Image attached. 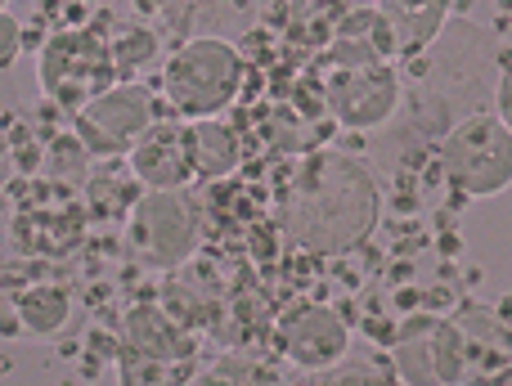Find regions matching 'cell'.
Returning <instances> with one entry per match:
<instances>
[{
  "instance_id": "6da1fadb",
  "label": "cell",
  "mask_w": 512,
  "mask_h": 386,
  "mask_svg": "<svg viewBox=\"0 0 512 386\" xmlns=\"http://www.w3.org/2000/svg\"><path fill=\"white\" fill-rule=\"evenodd\" d=\"M378 185L351 153H315L283 193V229L306 252L337 256L360 247L378 225Z\"/></svg>"
},
{
  "instance_id": "7a4b0ae2",
  "label": "cell",
  "mask_w": 512,
  "mask_h": 386,
  "mask_svg": "<svg viewBox=\"0 0 512 386\" xmlns=\"http://www.w3.org/2000/svg\"><path fill=\"white\" fill-rule=\"evenodd\" d=\"M243 86V59L221 36H198L180 45L171 63L162 68V90L180 117H221L239 99Z\"/></svg>"
},
{
  "instance_id": "3957f363",
  "label": "cell",
  "mask_w": 512,
  "mask_h": 386,
  "mask_svg": "<svg viewBox=\"0 0 512 386\" xmlns=\"http://www.w3.org/2000/svg\"><path fill=\"white\" fill-rule=\"evenodd\" d=\"M441 171L463 198H495L512 185V131L495 113L463 117L441 140Z\"/></svg>"
},
{
  "instance_id": "277c9868",
  "label": "cell",
  "mask_w": 512,
  "mask_h": 386,
  "mask_svg": "<svg viewBox=\"0 0 512 386\" xmlns=\"http://www.w3.org/2000/svg\"><path fill=\"white\" fill-rule=\"evenodd\" d=\"M346 50H351L355 59L337 63L333 81H328V108H333V117L342 126H351V131H373V126H382L396 113L400 77L373 41L346 36Z\"/></svg>"
},
{
  "instance_id": "5b68a950",
  "label": "cell",
  "mask_w": 512,
  "mask_h": 386,
  "mask_svg": "<svg viewBox=\"0 0 512 386\" xmlns=\"http://www.w3.org/2000/svg\"><path fill=\"white\" fill-rule=\"evenodd\" d=\"M36 81L50 99L77 113L81 104L113 86V45L99 32H59L45 41Z\"/></svg>"
},
{
  "instance_id": "8992f818",
  "label": "cell",
  "mask_w": 512,
  "mask_h": 386,
  "mask_svg": "<svg viewBox=\"0 0 512 386\" xmlns=\"http://www.w3.org/2000/svg\"><path fill=\"white\" fill-rule=\"evenodd\" d=\"M203 238V211L185 189H149L131 211V243L149 265H185Z\"/></svg>"
},
{
  "instance_id": "52a82bcc",
  "label": "cell",
  "mask_w": 512,
  "mask_h": 386,
  "mask_svg": "<svg viewBox=\"0 0 512 386\" xmlns=\"http://www.w3.org/2000/svg\"><path fill=\"white\" fill-rule=\"evenodd\" d=\"M153 126V95L135 81L99 90L90 104L77 108V140L86 144L95 158H117L131 153V144Z\"/></svg>"
},
{
  "instance_id": "ba28073f",
  "label": "cell",
  "mask_w": 512,
  "mask_h": 386,
  "mask_svg": "<svg viewBox=\"0 0 512 386\" xmlns=\"http://www.w3.org/2000/svg\"><path fill=\"white\" fill-rule=\"evenodd\" d=\"M391 355H396V373L409 386L463 382L472 373L468 337L459 324H445V319H409Z\"/></svg>"
},
{
  "instance_id": "9c48e42d",
  "label": "cell",
  "mask_w": 512,
  "mask_h": 386,
  "mask_svg": "<svg viewBox=\"0 0 512 386\" xmlns=\"http://www.w3.org/2000/svg\"><path fill=\"white\" fill-rule=\"evenodd\" d=\"M131 176L144 189H185L194 180V153H189V126L153 122L131 144Z\"/></svg>"
},
{
  "instance_id": "30bf717a",
  "label": "cell",
  "mask_w": 512,
  "mask_h": 386,
  "mask_svg": "<svg viewBox=\"0 0 512 386\" xmlns=\"http://www.w3.org/2000/svg\"><path fill=\"white\" fill-rule=\"evenodd\" d=\"M346 351H351V328L328 306H306L283 324V355L306 373L333 369L346 360Z\"/></svg>"
},
{
  "instance_id": "8fae6325",
  "label": "cell",
  "mask_w": 512,
  "mask_h": 386,
  "mask_svg": "<svg viewBox=\"0 0 512 386\" xmlns=\"http://www.w3.org/2000/svg\"><path fill=\"white\" fill-rule=\"evenodd\" d=\"M126 346H131V355H140L149 364H167L189 355V337L180 333V324L167 310H153V306H140L126 315Z\"/></svg>"
},
{
  "instance_id": "7c38bea8",
  "label": "cell",
  "mask_w": 512,
  "mask_h": 386,
  "mask_svg": "<svg viewBox=\"0 0 512 386\" xmlns=\"http://www.w3.org/2000/svg\"><path fill=\"white\" fill-rule=\"evenodd\" d=\"M450 0H378V14L387 18L391 50H418L427 45L445 23Z\"/></svg>"
},
{
  "instance_id": "4fadbf2b",
  "label": "cell",
  "mask_w": 512,
  "mask_h": 386,
  "mask_svg": "<svg viewBox=\"0 0 512 386\" xmlns=\"http://www.w3.org/2000/svg\"><path fill=\"white\" fill-rule=\"evenodd\" d=\"M189 153H194V176L203 180H225L243 158L239 135L230 126H221L216 117H198L189 126Z\"/></svg>"
},
{
  "instance_id": "5bb4252c",
  "label": "cell",
  "mask_w": 512,
  "mask_h": 386,
  "mask_svg": "<svg viewBox=\"0 0 512 386\" xmlns=\"http://www.w3.org/2000/svg\"><path fill=\"white\" fill-rule=\"evenodd\" d=\"M68 315H72L68 292L50 288V283H41V288L18 297V324H23L32 337H54L63 324H68Z\"/></svg>"
},
{
  "instance_id": "9a60e30c",
  "label": "cell",
  "mask_w": 512,
  "mask_h": 386,
  "mask_svg": "<svg viewBox=\"0 0 512 386\" xmlns=\"http://www.w3.org/2000/svg\"><path fill=\"white\" fill-rule=\"evenodd\" d=\"M153 50H158V41H153L149 32H126L122 41H113V68H122V72H131V68H140V63H149L153 59Z\"/></svg>"
},
{
  "instance_id": "2e32d148",
  "label": "cell",
  "mask_w": 512,
  "mask_h": 386,
  "mask_svg": "<svg viewBox=\"0 0 512 386\" xmlns=\"http://www.w3.org/2000/svg\"><path fill=\"white\" fill-rule=\"evenodd\" d=\"M18 54H23V23H18L14 14H5V9H0V72L14 68Z\"/></svg>"
},
{
  "instance_id": "e0dca14e",
  "label": "cell",
  "mask_w": 512,
  "mask_h": 386,
  "mask_svg": "<svg viewBox=\"0 0 512 386\" xmlns=\"http://www.w3.org/2000/svg\"><path fill=\"white\" fill-rule=\"evenodd\" d=\"M495 117L512 131V63L504 68V77H499V86H495Z\"/></svg>"
},
{
  "instance_id": "ac0fdd59",
  "label": "cell",
  "mask_w": 512,
  "mask_h": 386,
  "mask_svg": "<svg viewBox=\"0 0 512 386\" xmlns=\"http://www.w3.org/2000/svg\"><path fill=\"white\" fill-rule=\"evenodd\" d=\"M0 9H5V0H0Z\"/></svg>"
}]
</instances>
